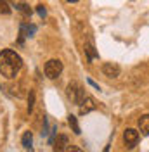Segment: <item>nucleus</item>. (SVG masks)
<instances>
[{"mask_svg": "<svg viewBox=\"0 0 149 152\" xmlns=\"http://www.w3.org/2000/svg\"><path fill=\"white\" fill-rule=\"evenodd\" d=\"M23 67V59L14 50H2L0 52V73L5 78H16Z\"/></svg>", "mask_w": 149, "mask_h": 152, "instance_id": "f257e3e1", "label": "nucleus"}, {"mask_svg": "<svg viewBox=\"0 0 149 152\" xmlns=\"http://www.w3.org/2000/svg\"><path fill=\"white\" fill-rule=\"evenodd\" d=\"M66 95H68V99L73 102V104H80L82 102V99L85 97V92H83V86L80 85L78 81H71L69 85L66 86Z\"/></svg>", "mask_w": 149, "mask_h": 152, "instance_id": "f03ea898", "label": "nucleus"}, {"mask_svg": "<svg viewBox=\"0 0 149 152\" xmlns=\"http://www.w3.org/2000/svg\"><path fill=\"white\" fill-rule=\"evenodd\" d=\"M44 71H45V76L49 80H56V78H59V75L63 73V62H61L59 59H50V61L45 62Z\"/></svg>", "mask_w": 149, "mask_h": 152, "instance_id": "7ed1b4c3", "label": "nucleus"}, {"mask_svg": "<svg viewBox=\"0 0 149 152\" xmlns=\"http://www.w3.org/2000/svg\"><path fill=\"white\" fill-rule=\"evenodd\" d=\"M123 142H125V145L128 149H134L137 145V142H139V132L134 130V128H127L123 132Z\"/></svg>", "mask_w": 149, "mask_h": 152, "instance_id": "20e7f679", "label": "nucleus"}, {"mask_svg": "<svg viewBox=\"0 0 149 152\" xmlns=\"http://www.w3.org/2000/svg\"><path fill=\"white\" fill-rule=\"evenodd\" d=\"M78 107H80V114H89V113H92L97 105H95L94 97H90V95H85L83 99H82V102L78 104Z\"/></svg>", "mask_w": 149, "mask_h": 152, "instance_id": "39448f33", "label": "nucleus"}, {"mask_svg": "<svg viewBox=\"0 0 149 152\" xmlns=\"http://www.w3.org/2000/svg\"><path fill=\"white\" fill-rule=\"evenodd\" d=\"M120 71L121 69L116 62H106V64H103V73L108 78H118L120 76Z\"/></svg>", "mask_w": 149, "mask_h": 152, "instance_id": "423d86ee", "label": "nucleus"}, {"mask_svg": "<svg viewBox=\"0 0 149 152\" xmlns=\"http://www.w3.org/2000/svg\"><path fill=\"white\" fill-rule=\"evenodd\" d=\"M52 143H54V152H68L69 149V138L66 135H59Z\"/></svg>", "mask_w": 149, "mask_h": 152, "instance_id": "0eeeda50", "label": "nucleus"}, {"mask_svg": "<svg viewBox=\"0 0 149 152\" xmlns=\"http://www.w3.org/2000/svg\"><path fill=\"white\" fill-rule=\"evenodd\" d=\"M85 54H87V57H89V61H92V59H95V57L99 56L97 50H95V47H94L92 40H89V42L85 43Z\"/></svg>", "mask_w": 149, "mask_h": 152, "instance_id": "6e6552de", "label": "nucleus"}, {"mask_svg": "<svg viewBox=\"0 0 149 152\" xmlns=\"http://www.w3.org/2000/svg\"><path fill=\"white\" fill-rule=\"evenodd\" d=\"M139 130L142 135H149V114L142 116L139 119Z\"/></svg>", "mask_w": 149, "mask_h": 152, "instance_id": "1a4fd4ad", "label": "nucleus"}, {"mask_svg": "<svg viewBox=\"0 0 149 152\" xmlns=\"http://www.w3.org/2000/svg\"><path fill=\"white\" fill-rule=\"evenodd\" d=\"M21 143H23V147L26 151H31V143H33V135H31V132H24L23 138H21Z\"/></svg>", "mask_w": 149, "mask_h": 152, "instance_id": "9d476101", "label": "nucleus"}, {"mask_svg": "<svg viewBox=\"0 0 149 152\" xmlns=\"http://www.w3.org/2000/svg\"><path fill=\"white\" fill-rule=\"evenodd\" d=\"M68 123H69V126H71V130H73L74 135H80V124H78V119H76V116H73V114H69L68 116Z\"/></svg>", "mask_w": 149, "mask_h": 152, "instance_id": "9b49d317", "label": "nucleus"}, {"mask_svg": "<svg viewBox=\"0 0 149 152\" xmlns=\"http://www.w3.org/2000/svg\"><path fill=\"white\" fill-rule=\"evenodd\" d=\"M35 31H37V26H33V24H30V26L23 24L21 26V35H24V37H33Z\"/></svg>", "mask_w": 149, "mask_h": 152, "instance_id": "f8f14e48", "label": "nucleus"}, {"mask_svg": "<svg viewBox=\"0 0 149 152\" xmlns=\"http://www.w3.org/2000/svg\"><path fill=\"white\" fill-rule=\"evenodd\" d=\"M10 5H9V2L7 0H0V14L2 16H9L10 14Z\"/></svg>", "mask_w": 149, "mask_h": 152, "instance_id": "ddd939ff", "label": "nucleus"}, {"mask_svg": "<svg viewBox=\"0 0 149 152\" xmlns=\"http://www.w3.org/2000/svg\"><path fill=\"white\" fill-rule=\"evenodd\" d=\"M33 105H35V92H30V95H28V113L33 111Z\"/></svg>", "mask_w": 149, "mask_h": 152, "instance_id": "4468645a", "label": "nucleus"}, {"mask_svg": "<svg viewBox=\"0 0 149 152\" xmlns=\"http://www.w3.org/2000/svg\"><path fill=\"white\" fill-rule=\"evenodd\" d=\"M7 2H9V5H10V7H16L18 10H19V7H21L23 4H26L24 0H7Z\"/></svg>", "mask_w": 149, "mask_h": 152, "instance_id": "2eb2a0df", "label": "nucleus"}, {"mask_svg": "<svg viewBox=\"0 0 149 152\" xmlns=\"http://www.w3.org/2000/svg\"><path fill=\"white\" fill-rule=\"evenodd\" d=\"M19 10H21V12H23L24 16H31V9H30V7L26 5V4H23V5L19 7Z\"/></svg>", "mask_w": 149, "mask_h": 152, "instance_id": "dca6fc26", "label": "nucleus"}, {"mask_svg": "<svg viewBox=\"0 0 149 152\" xmlns=\"http://www.w3.org/2000/svg\"><path fill=\"white\" fill-rule=\"evenodd\" d=\"M37 12H38V16H40V18H45V16H47V10H45L44 5H37Z\"/></svg>", "mask_w": 149, "mask_h": 152, "instance_id": "f3484780", "label": "nucleus"}, {"mask_svg": "<svg viewBox=\"0 0 149 152\" xmlns=\"http://www.w3.org/2000/svg\"><path fill=\"white\" fill-rule=\"evenodd\" d=\"M68 152H83V151H82L80 147H69V149H68Z\"/></svg>", "mask_w": 149, "mask_h": 152, "instance_id": "a211bd4d", "label": "nucleus"}, {"mask_svg": "<svg viewBox=\"0 0 149 152\" xmlns=\"http://www.w3.org/2000/svg\"><path fill=\"white\" fill-rule=\"evenodd\" d=\"M89 83H90V85H92L94 88H97V90H99V85H97V83H95V81H92V80H89Z\"/></svg>", "mask_w": 149, "mask_h": 152, "instance_id": "6ab92c4d", "label": "nucleus"}, {"mask_svg": "<svg viewBox=\"0 0 149 152\" xmlns=\"http://www.w3.org/2000/svg\"><path fill=\"white\" fill-rule=\"evenodd\" d=\"M104 152H109V145H106V149H104Z\"/></svg>", "mask_w": 149, "mask_h": 152, "instance_id": "aec40b11", "label": "nucleus"}, {"mask_svg": "<svg viewBox=\"0 0 149 152\" xmlns=\"http://www.w3.org/2000/svg\"><path fill=\"white\" fill-rule=\"evenodd\" d=\"M68 2H71V4H74V2H78V0H68Z\"/></svg>", "mask_w": 149, "mask_h": 152, "instance_id": "412c9836", "label": "nucleus"}]
</instances>
